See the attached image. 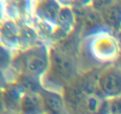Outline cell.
<instances>
[{"label": "cell", "mask_w": 121, "mask_h": 114, "mask_svg": "<svg viewBox=\"0 0 121 114\" xmlns=\"http://www.w3.org/2000/svg\"><path fill=\"white\" fill-rule=\"evenodd\" d=\"M48 69L41 78V84L45 90L62 94L64 87L80 73L78 57L53 43L50 45Z\"/></svg>", "instance_id": "6da1fadb"}, {"label": "cell", "mask_w": 121, "mask_h": 114, "mask_svg": "<svg viewBox=\"0 0 121 114\" xmlns=\"http://www.w3.org/2000/svg\"><path fill=\"white\" fill-rule=\"evenodd\" d=\"M50 45L40 41L13 53L10 66L18 74L30 75L41 80L48 69Z\"/></svg>", "instance_id": "7a4b0ae2"}, {"label": "cell", "mask_w": 121, "mask_h": 114, "mask_svg": "<svg viewBox=\"0 0 121 114\" xmlns=\"http://www.w3.org/2000/svg\"><path fill=\"white\" fill-rule=\"evenodd\" d=\"M88 56L100 64L113 62L119 58L121 46L110 30L103 31L83 39Z\"/></svg>", "instance_id": "3957f363"}, {"label": "cell", "mask_w": 121, "mask_h": 114, "mask_svg": "<svg viewBox=\"0 0 121 114\" xmlns=\"http://www.w3.org/2000/svg\"><path fill=\"white\" fill-rule=\"evenodd\" d=\"M98 93L104 99L121 96V67L109 65L99 72L97 77Z\"/></svg>", "instance_id": "277c9868"}, {"label": "cell", "mask_w": 121, "mask_h": 114, "mask_svg": "<svg viewBox=\"0 0 121 114\" xmlns=\"http://www.w3.org/2000/svg\"><path fill=\"white\" fill-rule=\"evenodd\" d=\"M61 8L56 22V28L52 38V44L64 39L75 30L76 19L72 6L70 4H65L61 1Z\"/></svg>", "instance_id": "5b68a950"}, {"label": "cell", "mask_w": 121, "mask_h": 114, "mask_svg": "<svg viewBox=\"0 0 121 114\" xmlns=\"http://www.w3.org/2000/svg\"><path fill=\"white\" fill-rule=\"evenodd\" d=\"M61 2L60 1L43 0L33 1V16L56 28V22Z\"/></svg>", "instance_id": "8992f818"}, {"label": "cell", "mask_w": 121, "mask_h": 114, "mask_svg": "<svg viewBox=\"0 0 121 114\" xmlns=\"http://www.w3.org/2000/svg\"><path fill=\"white\" fill-rule=\"evenodd\" d=\"M19 33L20 24L17 20L8 16H4L1 19V46L14 53L18 51Z\"/></svg>", "instance_id": "52a82bcc"}, {"label": "cell", "mask_w": 121, "mask_h": 114, "mask_svg": "<svg viewBox=\"0 0 121 114\" xmlns=\"http://www.w3.org/2000/svg\"><path fill=\"white\" fill-rule=\"evenodd\" d=\"M91 3V1L80 28V37L82 39L99 32L110 30L105 25L101 13L92 8Z\"/></svg>", "instance_id": "ba28073f"}, {"label": "cell", "mask_w": 121, "mask_h": 114, "mask_svg": "<svg viewBox=\"0 0 121 114\" xmlns=\"http://www.w3.org/2000/svg\"><path fill=\"white\" fill-rule=\"evenodd\" d=\"M24 92L14 82L8 83L1 89V99L4 110L20 113V103Z\"/></svg>", "instance_id": "9c48e42d"}, {"label": "cell", "mask_w": 121, "mask_h": 114, "mask_svg": "<svg viewBox=\"0 0 121 114\" xmlns=\"http://www.w3.org/2000/svg\"><path fill=\"white\" fill-rule=\"evenodd\" d=\"M47 114H69L61 93L45 90L40 93Z\"/></svg>", "instance_id": "30bf717a"}, {"label": "cell", "mask_w": 121, "mask_h": 114, "mask_svg": "<svg viewBox=\"0 0 121 114\" xmlns=\"http://www.w3.org/2000/svg\"><path fill=\"white\" fill-rule=\"evenodd\" d=\"M100 13L105 25L110 30L120 32L121 28V1H112Z\"/></svg>", "instance_id": "8fae6325"}, {"label": "cell", "mask_w": 121, "mask_h": 114, "mask_svg": "<svg viewBox=\"0 0 121 114\" xmlns=\"http://www.w3.org/2000/svg\"><path fill=\"white\" fill-rule=\"evenodd\" d=\"M17 21L20 24L18 51L28 48L40 42L39 33L32 24L21 20Z\"/></svg>", "instance_id": "7c38bea8"}, {"label": "cell", "mask_w": 121, "mask_h": 114, "mask_svg": "<svg viewBox=\"0 0 121 114\" xmlns=\"http://www.w3.org/2000/svg\"><path fill=\"white\" fill-rule=\"evenodd\" d=\"M20 114H46L41 95L37 93H25L20 103Z\"/></svg>", "instance_id": "4fadbf2b"}, {"label": "cell", "mask_w": 121, "mask_h": 114, "mask_svg": "<svg viewBox=\"0 0 121 114\" xmlns=\"http://www.w3.org/2000/svg\"><path fill=\"white\" fill-rule=\"evenodd\" d=\"M15 82L21 87L24 93L40 94L43 90L40 80L26 74H18Z\"/></svg>", "instance_id": "5bb4252c"}, {"label": "cell", "mask_w": 121, "mask_h": 114, "mask_svg": "<svg viewBox=\"0 0 121 114\" xmlns=\"http://www.w3.org/2000/svg\"><path fill=\"white\" fill-rule=\"evenodd\" d=\"M103 99L98 93L87 95L80 103L76 114H95Z\"/></svg>", "instance_id": "9a60e30c"}, {"label": "cell", "mask_w": 121, "mask_h": 114, "mask_svg": "<svg viewBox=\"0 0 121 114\" xmlns=\"http://www.w3.org/2000/svg\"><path fill=\"white\" fill-rule=\"evenodd\" d=\"M111 114H121V96L108 99Z\"/></svg>", "instance_id": "2e32d148"}, {"label": "cell", "mask_w": 121, "mask_h": 114, "mask_svg": "<svg viewBox=\"0 0 121 114\" xmlns=\"http://www.w3.org/2000/svg\"><path fill=\"white\" fill-rule=\"evenodd\" d=\"M112 1H91V6L93 8L101 13L103 10Z\"/></svg>", "instance_id": "e0dca14e"}, {"label": "cell", "mask_w": 121, "mask_h": 114, "mask_svg": "<svg viewBox=\"0 0 121 114\" xmlns=\"http://www.w3.org/2000/svg\"><path fill=\"white\" fill-rule=\"evenodd\" d=\"M95 114H111L108 99H103L100 106Z\"/></svg>", "instance_id": "ac0fdd59"}, {"label": "cell", "mask_w": 121, "mask_h": 114, "mask_svg": "<svg viewBox=\"0 0 121 114\" xmlns=\"http://www.w3.org/2000/svg\"><path fill=\"white\" fill-rule=\"evenodd\" d=\"M1 114H20V113H15V112H11L5 111V110H3L1 112Z\"/></svg>", "instance_id": "d6986e66"}, {"label": "cell", "mask_w": 121, "mask_h": 114, "mask_svg": "<svg viewBox=\"0 0 121 114\" xmlns=\"http://www.w3.org/2000/svg\"><path fill=\"white\" fill-rule=\"evenodd\" d=\"M120 32V33H121V30H120V32Z\"/></svg>", "instance_id": "ffe728a7"}, {"label": "cell", "mask_w": 121, "mask_h": 114, "mask_svg": "<svg viewBox=\"0 0 121 114\" xmlns=\"http://www.w3.org/2000/svg\"></svg>", "instance_id": "44dd1931"}]
</instances>
